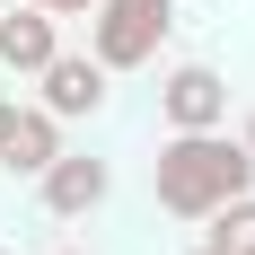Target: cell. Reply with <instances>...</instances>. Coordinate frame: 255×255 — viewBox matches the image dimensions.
<instances>
[{"instance_id":"cell-14","label":"cell","mask_w":255,"mask_h":255,"mask_svg":"<svg viewBox=\"0 0 255 255\" xmlns=\"http://www.w3.org/2000/svg\"><path fill=\"white\" fill-rule=\"evenodd\" d=\"M0 255H18V247H0Z\"/></svg>"},{"instance_id":"cell-9","label":"cell","mask_w":255,"mask_h":255,"mask_svg":"<svg viewBox=\"0 0 255 255\" xmlns=\"http://www.w3.org/2000/svg\"><path fill=\"white\" fill-rule=\"evenodd\" d=\"M26 9H53V18H88L97 0H26Z\"/></svg>"},{"instance_id":"cell-13","label":"cell","mask_w":255,"mask_h":255,"mask_svg":"<svg viewBox=\"0 0 255 255\" xmlns=\"http://www.w3.org/2000/svg\"><path fill=\"white\" fill-rule=\"evenodd\" d=\"M53 255H88V247H53Z\"/></svg>"},{"instance_id":"cell-2","label":"cell","mask_w":255,"mask_h":255,"mask_svg":"<svg viewBox=\"0 0 255 255\" xmlns=\"http://www.w3.org/2000/svg\"><path fill=\"white\" fill-rule=\"evenodd\" d=\"M176 35V0H97L88 9V53L106 71H150Z\"/></svg>"},{"instance_id":"cell-1","label":"cell","mask_w":255,"mask_h":255,"mask_svg":"<svg viewBox=\"0 0 255 255\" xmlns=\"http://www.w3.org/2000/svg\"><path fill=\"white\" fill-rule=\"evenodd\" d=\"M150 194L167 220H211L220 203L255 194V150L229 132H167L150 158Z\"/></svg>"},{"instance_id":"cell-7","label":"cell","mask_w":255,"mask_h":255,"mask_svg":"<svg viewBox=\"0 0 255 255\" xmlns=\"http://www.w3.org/2000/svg\"><path fill=\"white\" fill-rule=\"evenodd\" d=\"M53 158H62V115H44V106H18L9 115V132H0V176H44Z\"/></svg>"},{"instance_id":"cell-15","label":"cell","mask_w":255,"mask_h":255,"mask_svg":"<svg viewBox=\"0 0 255 255\" xmlns=\"http://www.w3.org/2000/svg\"><path fill=\"white\" fill-rule=\"evenodd\" d=\"M0 9H9V0H0Z\"/></svg>"},{"instance_id":"cell-4","label":"cell","mask_w":255,"mask_h":255,"mask_svg":"<svg viewBox=\"0 0 255 255\" xmlns=\"http://www.w3.org/2000/svg\"><path fill=\"white\" fill-rule=\"evenodd\" d=\"M106 79H115V71H106L97 53H53L44 71H35V88H44L35 106H44V115H62V124H79V115H106V97H115Z\"/></svg>"},{"instance_id":"cell-5","label":"cell","mask_w":255,"mask_h":255,"mask_svg":"<svg viewBox=\"0 0 255 255\" xmlns=\"http://www.w3.org/2000/svg\"><path fill=\"white\" fill-rule=\"evenodd\" d=\"M106 194H115V167H106V158H88V150H62L44 176H35V203H44L53 220H88Z\"/></svg>"},{"instance_id":"cell-6","label":"cell","mask_w":255,"mask_h":255,"mask_svg":"<svg viewBox=\"0 0 255 255\" xmlns=\"http://www.w3.org/2000/svg\"><path fill=\"white\" fill-rule=\"evenodd\" d=\"M53 53H62V18H53V9H26V0H9V9H0V71L35 79Z\"/></svg>"},{"instance_id":"cell-10","label":"cell","mask_w":255,"mask_h":255,"mask_svg":"<svg viewBox=\"0 0 255 255\" xmlns=\"http://www.w3.org/2000/svg\"><path fill=\"white\" fill-rule=\"evenodd\" d=\"M238 141H247V150H255V106H247V132H238Z\"/></svg>"},{"instance_id":"cell-8","label":"cell","mask_w":255,"mask_h":255,"mask_svg":"<svg viewBox=\"0 0 255 255\" xmlns=\"http://www.w3.org/2000/svg\"><path fill=\"white\" fill-rule=\"evenodd\" d=\"M203 247H220V255H255V194H238V203H220V211H211V220H203Z\"/></svg>"},{"instance_id":"cell-11","label":"cell","mask_w":255,"mask_h":255,"mask_svg":"<svg viewBox=\"0 0 255 255\" xmlns=\"http://www.w3.org/2000/svg\"><path fill=\"white\" fill-rule=\"evenodd\" d=\"M9 115H18V106H9V97H0V132H9Z\"/></svg>"},{"instance_id":"cell-12","label":"cell","mask_w":255,"mask_h":255,"mask_svg":"<svg viewBox=\"0 0 255 255\" xmlns=\"http://www.w3.org/2000/svg\"><path fill=\"white\" fill-rule=\"evenodd\" d=\"M185 255H220V247H185Z\"/></svg>"},{"instance_id":"cell-3","label":"cell","mask_w":255,"mask_h":255,"mask_svg":"<svg viewBox=\"0 0 255 255\" xmlns=\"http://www.w3.org/2000/svg\"><path fill=\"white\" fill-rule=\"evenodd\" d=\"M158 115H167V132H229V79L211 62H176L158 79Z\"/></svg>"}]
</instances>
